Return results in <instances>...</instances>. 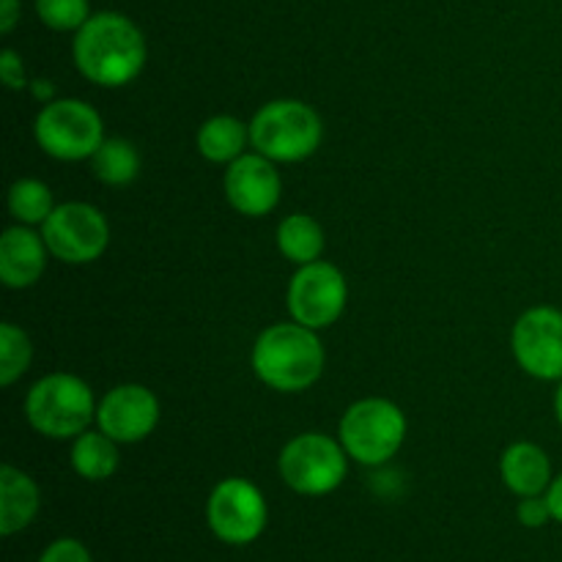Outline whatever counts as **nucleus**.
<instances>
[{
    "label": "nucleus",
    "instance_id": "nucleus-2",
    "mask_svg": "<svg viewBox=\"0 0 562 562\" xmlns=\"http://www.w3.org/2000/svg\"><path fill=\"white\" fill-rule=\"evenodd\" d=\"M324 346L316 329L302 324H272L252 346V371L278 393H302L322 379Z\"/></svg>",
    "mask_w": 562,
    "mask_h": 562
},
{
    "label": "nucleus",
    "instance_id": "nucleus-12",
    "mask_svg": "<svg viewBox=\"0 0 562 562\" xmlns=\"http://www.w3.org/2000/svg\"><path fill=\"white\" fill-rule=\"evenodd\" d=\"M99 431L119 445L143 442L159 423V401L143 384H119L97 406Z\"/></svg>",
    "mask_w": 562,
    "mask_h": 562
},
{
    "label": "nucleus",
    "instance_id": "nucleus-26",
    "mask_svg": "<svg viewBox=\"0 0 562 562\" xmlns=\"http://www.w3.org/2000/svg\"><path fill=\"white\" fill-rule=\"evenodd\" d=\"M0 80H3L5 88H11V91H22V88L31 86L25 77V66H22L20 55H16L14 49H3V55H0Z\"/></svg>",
    "mask_w": 562,
    "mask_h": 562
},
{
    "label": "nucleus",
    "instance_id": "nucleus-11",
    "mask_svg": "<svg viewBox=\"0 0 562 562\" xmlns=\"http://www.w3.org/2000/svg\"><path fill=\"white\" fill-rule=\"evenodd\" d=\"M521 371L541 382H562V311L549 305L521 313L510 335Z\"/></svg>",
    "mask_w": 562,
    "mask_h": 562
},
{
    "label": "nucleus",
    "instance_id": "nucleus-8",
    "mask_svg": "<svg viewBox=\"0 0 562 562\" xmlns=\"http://www.w3.org/2000/svg\"><path fill=\"white\" fill-rule=\"evenodd\" d=\"M206 521L214 538H220L223 543L247 547L267 530V499L256 483L245 481V477H225L209 494Z\"/></svg>",
    "mask_w": 562,
    "mask_h": 562
},
{
    "label": "nucleus",
    "instance_id": "nucleus-6",
    "mask_svg": "<svg viewBox=\"0 0 562 562\" xmlns=\"http://www.w3.org/2000/svg\"><path fill=\"white\" fill-rule=\"evenodd\" d=\"M38 148L60 162L91 159L104 140V126L97 110L82 99H53L33 121Z\"/></svg>",
    "mask_w": 562,
    "mask_h": 562
},
{
    "label": "nucleus",
    "instance_id": "nucleus-15",
    "mask_svg": "<svg viewBox=\"0 0 562 562\" xmlns=\"http://www.w3.org/2000/svg\"><path fill=\"white\" fill-rule=\"evenodd\" d=\"M503 483L516 497H541L552 486V461L536 442H516L499 459Z\"/></svg>",
    "mask_w": 562,
    "mask_h": 562
},
{
    "label": "nucleus",
    "instance_id": "nucleus-4",
    "mask_svg": "<svg viewBox=\"0 0 562 562\" xmlns=\"http://www.w3.org/2000/svg\"><path fill=\"white\" fill-rule=\"evenodd\" d=\"M25 415L33 431L42 437L77 439L97 417V404L91 387L80 376L49 373L27 390Z\"/></svg>",
    "mask_w": 562,
    "mask_h": 562
},
{
    "label": "nucleus",
    "instance_id": "nucleus-21",
    "mask_svg": "<svg viewBox=\"0 0 562 562\" xmlns=\"http://www.w3.org/2000/svg\"><path fill=\"white\" fill-rule=\"evenodd\" d=\"M53 192L38 179H20L9 190V212L20 225H44L53 214Z\"/></svg>",
    "mask_w": 562,
    "mask_h": 562
},
{
    "label": "nucleus",
    "instance_id": "nucleus-30",
    "mask_svg": "<svg viewBox=\"0 0 562 562\" xmlns=\"http://www.w3.org/2000/svg\"><path fill=\"white\" fill-rule=\"evenodd\" d=\"M554 415H558V423L562 426V382H560L558 393H554Z\"/></svg>",
    "mask_w": 562,
    "mask_h": 562
},
{
    "label": "nucleus",
    "instance_id": "nucleus-3",
    "mask_svg": "<svg viewBox=\"0 0 562 562\" xmlns=\"http://www.w3.org/2000/svg\"><path fill=\"white\" fill-rule=\"evenodd\" d=\"M322 137V119L300 99H274L250 121L252 148L272 162H302L313 157Z\"/></svg>",
    "mask_w": 562,
    "mask_h": 562
},
{
    "label": "nucleus",
    "instance_id": "nucleus-9",
    "mask_svg": "<svg viewBox=\"0 0 562 562\" xmlns=\"http://www.w3.org/2000/svg\"><path fill=\"white\" fill-rule=\"evenodd\" d=\"M49 256L64 263H91L108 250L110 225L91 203H60L42 225Z\"/></svg>",
    "mask_w": 562,
    "mask_h": 562
},
{
    "label": "nucleus",
    "instance_id": "nucleus-24",
    "mask_svg": "<svg viewBox=\"0 0 562 562\" xmlns=\"http://www.w3.org/2000/svg\"><path fill=\"white\" fill-rule=\"evenodd\" d=\"M36 562H93V558L86 543L77 538H58L38 554Z\"/></svg>",
    "mask_w": 562,
    "mask_h": 562
},
{
    "label": "nucleus",
    "instance_id": "nucleus-22",
    "mask_svg": "<svg viewBox=\"0 0 562 562\" xmlns=\"http://www.w3.org/2000/svg\"><path fill=\"white\" fill-rule=\"evenodd\" d=\"M31 338L14 324H0V384L11 387L31 368Z\"/></svg>",
    "mask_w": 562,
    "mask_h": 562
},
{
    "label": "nucleus",
    "instance_id": "nucleus-28",
    "mask_svg": "<svg viewBox=\"0 0 562 562\" xmlns=\"http://www.w3.org/2000/svg\"><path fill=\"white\" fill-rule=\"evenodd\" d=\"M547 503L552 508V519L562 525V472L552 481V486L547 488Z\"/></svg>",
    "mask_w": 562,
    "mask_h": 562
},
{
    "label": "nucleus",
    "instance_id": "nucleus-17",
    "mask_svg": "<svg viewBox=\"0 0 562 562\" xmlns=\"http://www.w3.org/2000/svg\"><path fill=\"white\" fill-rule=\"evenodd\" d=\"M250 140V124H241L234 115H212L198 130V151L203 159L217 165H231L245 154Z\"/></svg>",
    "mask_w": 562,
    "mask_h": 562
},
{
    "label": "nucleus",
    "instance_id": "nucleus-29",
    "mask_svg": "<svg viewBox=\"0 0 562 562\" xmlns=\"http://www.w3.org/2000/svg\"><path fill=\"white\" fill-rule=\"evenodd\" d=\"M27 88H31L33 97L42 99L44 104L53 102V99H55V88H53V82H49V80H33Z\"/></svg>",
    "mask_w": 562,
    "mask_h": 562
},
{
    "label": "nucleus",
    "instance_id": "nucleus-14",
    "mask_svg": "<svg viewBox=\"0 0 562 562\" xmlns=\"http://www.w3.org/2000/svg\"><path fill=\"white\" fill-rule=\"evenodd\" d=\"M47 241L27 225H11L0 236V280L5 289H31L47 269Z\"/></svg>",
    "mask_w": 562,
    "mask_h": 562
},
{
    "label": "nucleus",
    "instance_id": "nucleus-1",
    "mask_svg": "<svg viewBox=\"0 0 562 562\" xmlns=\"http://www.w3.org/2000/svg\"><path fill=\"white\" fill-rule=\"evenodd\" d=\"M71 55L88 82L121 88L135 80L146 66V38L130 16L99 11L75 33Z\"/></svg>",
    "mask_w": 562,
    "mask_h": 562
},
{
    "label": "nucleus",
    "instance_id": "nucleus-20",
    "mask_svg": "<svg viewBox=\"0 0 562 562\" xmlns=\"http://www.w3.org/2000/svg\"><path fill=\"white\" fill-rule=\"evenodd\" d=\"M91 170L102 184L124 187L140 173V154L124 137H104L102 146L91 157Z\"/></svg>",
    "mask_w": 562,
    "mask_h": 562
},
{
    "label": "nucleus",
    "instance_id": "nucleus-13",
    "mask_svg": "<svg viewBox=\"0 0 562 562\" xmlns=\"http://www.w3.org/2000/svg\"><path fill=\"white\" fill-rule=\"evenodd\" d=\"M283 179L263 154H241L225 170V198L245 217H263L280 203Z\"/></svg>",
    "mask_w": 562,
    "mask_h": 562
},
{
    "label": "nucleus",
    "instance_id": "nucleus-7",
    "mask_svg": "<svg viewBox=\"0 0 562 562\" xmlns=\"http://www.w3.org/2000/svg\"><path fill=\"white\" fill-rule=\"evenodd\" d=\"M278 472L291 492L302 497H324L346 481L349 453L327 434H300L280 450Z\"/></svg>",
    "mask_w": 562,
    "mask_h": 562
},
{
    "label": "nucleus",
    "instance_id": "nucleus-25",
    "mask_svg": "<svg viewBox=\"0 0 562 562\" xmlns=\"http://www.w3.org/2000/svg\"><path fill=\"white\" fill-rule=\"evenodd\" d=\"M516 519H519L521 527H530V530H538L547 521H552V508L547 503V494H541V497H521L519 508H516Z\"/></svg>",
    "mask_w": 562,
    "mask_h": 562
},
{
    "label": "nucleus",
    "instance_id": "nucleus-10",
    "mask_svg": "<svg viewBox=\"0 0 562 562\" xmlns=\"http://www.w3.org/2000/svg\"><path fill=\"white\" fill-rule=\"evenodd\" d=\"M349 285L344 272L327 261H313L296 269L289 283V313L296 324L327 329L344 316Z\"/></svg>",
    "mask_w": 562,
    "mask_h": 562
},
{
    "label": "nucleus",
    "instance_id": "nucleus-16",
    "mask_svg": "<svg viewBox=\"0 0 562 562\" xmlns=\"http://www.w3.org/2000/svg\"><path fill=\"white\" fill-rule=\"evenodd\" d=\"M42 508V494L33 477L16 467L0 470V536L11 538L25 530Z\"/></svg>",
    "mask_w": 562,
    "mask_h": 562
},
{
    "label": "nucleus",
    "instance_id": "nucleus-27",
    "mask_svg": "<svg viewBox=\"0 0 562 562\" xmlns=\"http://www.w3.org/2000/svg\"><path fill=\"white\" fill-rule=\"evenodd\" d=\"M20 22V0H0V33H11Z\"/></svg>",
    "mask_w": 562,
    "mask_h": 562
},
{
    "label": "nucleus",
    "instance_id": "nucleus-23",
    "mask_svg": "<svg viewBox=\"0 0 562 562\" xmlns=\"http://www.w3.org/2000/svg\"><path fill=\"white\" fill-rule=\"evenodd\" d=\"M36 14L49 31H80L91 20L88 0H36Z\"/></svg>",
    "mask_w": 562,
    "mask_h": 562
},
{
    "label": "nucleus",
    "instance_id": "nucleus-19",
    "mask_svg": "<svg viewBox=\"0 0 562 562\" xmlns=\"http://www.w3.org/2000/svg\"><path fill=\"white\" fill-rule=\"evenodd\" d=\"M324 228L318 225V220H313L311 214H289L283 223L278 225V250L283 252L289 261L300 263H313L322 258L324 252Z\"/></svg>",
    "mask_w": 562,
    "mask_h": 562
},
{
    "label": "nucleus",
    "instance_id": "nucleus-18",
    "mask_svg": "<svg viewBox=\"0 0 562 562\" xmlns=\"http://www.w3.org/2000/svg\"><path fill=\"white\" fill-rule=\"evenodd\" d=\"M119 442L104 431H82L71 445V470L86 481H108L119 470Z\"/></svg>",
    "mask_w": 562,
    "mask_h": 562
},
{
    "label": "nucleus",
    "instance_id": "nucleus-5",
    "mask_svg": "<svg viewBox=\"0 0 562 562\" xmlns=\"http://www.w3.org/2000/svg\"><path fill=\"white\" fill-rule=\"evenodd\" d=\"M338 434L351 461L362 467H382L404 445L406 417L393 401L362 398L340 417Z\"/></svg>",
    "mask_w": 562,
    "mask_h": 562
}]
</instances>
